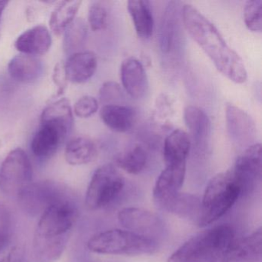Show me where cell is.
Masks as SVG:
<instances>
[{"mask_svg":"<svg viewBox=\"0 0 262 262\" xmlns=\"http://www.w3.org/2000/svg\"><path fill=\"white\" fill-rule=\"evenodd\" d=\"M182 19L191 37L223 76L234 83L246 82L248 73L243 60L227 44L212 23L191 4L182 7Z\"/></svg>","mask_w":262,"mask_h":262,"instance_id":"obj_1","label":"cell"},{"mask_svg":"<svg viewBox=\"0 0 262 262\" xmlns=\"http://www.w3.org/2000/svg\"><path fill=\"white\" fill-rule=\"evenodd\" d=\"M76 217V207L65 199L44 210L35 236V248L40 257L56 260L62 254Z\"/></svg>","mask_w":262,"mask_h":262,"instance_id":"obj_2","label":"cell"},{"mask_svg":"<svg viewBox=\"0 0 262 262\" xmlns=\"http://www.w3.org/2000/svg\"><path fill=\"white\" fill-rule=\"evenodd\" d=\"M234 239L235 232L232 227H214L187 241L171 254L168 262H212L225 254Z\"/></svg>","mask_w":262,"mask_h":262,"instance_id":"obj_3","label":"cell"},{"mask_svg":"<svg viewBox=\"0 0 262 262\" xmlns=\"http://www.w3.org/2000/svg\"><path fill=\"white\" fill-rule=\"evenodd\" d=\"M241 194L242 190L231 169L216 174L208 182L201 199L202 208L197 225L204 228L219 220L231 209Z\"/></svg>","mask_w":262,"mask_h":262,"instance_id":"obj_4","label":"cell"},{"mask_svg":"<svg viewBox=\"0 0 262 262\" xmlns=\"http://www.w3.org/2000/svg\"><path fill=\"white\" fill-rule=\"evenodd\" d=\"M87 248L96 254L137 256L151 254L158 250L156 241L128 230L110 229L93 236Z\"/></svg>","mask_w":262,"mask_h":262,"instance_id":"obj_5","label":"cell"},{"mask_svg":"<svg viewBox=\"0 0 262 262\" xmlns=\"http://www.w3.org/2000/svg\"><path fill=\"white\" fill-rule=\"evenodd\" d=\"M125 185V179L115 165L99 167L92 177L85 194V205L92 210L101 209L110 205Z\"/></svg>","mask_w":262,"mask_h":262,"instance_id":"obj_6","label":"cell"},{"mask_svg":"<svg viewBox=\"0 0 262 262\" xmlns=\"http://www.w3.org/2000/svg\"><path fill=\"white\" fill-rule=\"evenodd\" d=\"M33 168L22 148L12 150L0 168V189L7 194L19 195L32 184Z\"/></svg>","mask_w":262,"mask_h":262,"instance_id":"obj_7","label":"cell"},{"mask_svg":"<svg viewBox=\"0 0 262 262\" xmlns=\"http://www.w3.org/2000/svg\"><path fill=\"white\" fill-rule=\"evenodd\" d=\"M242 194L251 191L261 177V145L255 143L247 148L231 168Z\"/></svg>","mask_w":262,"mask_h":262,"instance_id":"obj_8","label":"cell"},{"mask_svg":"<svg viewBox=\"0 0 262 262\" xmlns=\"http://www.w3.org/2000/svg\"><path fill=\"white\" fill-rule=\"evenodd\" d=\"M118 219L125 229L152 240L160 236L164 231L163 223L160 219L154 213L143 208H122L118 213Z\"/></svg>","mask_w":262,"mask_h":262,"instance_id":"obj_9","label":"cell"},{"mask_svg":"<svg viewBox=\"0 0 262 262\" xmlns=\"http://www.w3.org/2000/svg\"><path fill=\"white\" fill-rule=\"evenodd\" d=\"M225 116L228 134L236 145L248 148L256 143L255 123L246 112L228 103L225 107Z\"/></svg>","mask_w":262,"mask_h":262,"instance_id":"obj_10","label":"cell"},{"mask_svg":"<svg viewBox=\"0 0 262 262\" xmlns=\"http://www.w3.org/2000/svg\"><path fill=\"white\" fill-rule=\"evenodd\" d=\"M18 197L23 206L32 213L43 212L52 204L64 199L56 184L50 182L30 184Z\"/></svg>","mask_w":262,"mask_h":262,"instance_id":"obj_11","label":"cell"},{"mask_svg":"<svg viewBox=\"0 0 262 262\" xmlns=\"http://www.w3.org/2000/svg\"><path fill=\"white\" fill-rule=\"evenodd\" d=\"M179 2L168 3L164 12L159 33V47L161 51L168 55L176 50L179 43L180 23L182 19V9Z\"/></svg>","mask_w":262,"mask_h":262,"instance_id":"obj_12","label":"cell"},{"mask_svg":"<svg viewBox=\"0 0 262 262\" xmlns=\"http://www.w3.org/2000/svg\"><path fill=\"white\" fill-rule=\"evenodd\" d=\"M70 132L50 123H41L31 142V149L38 158L51 157L59 149Z\"/></svg>","mask_w":262,"mask_h":262,"instance_id":"obj_13","label":"cell"},{"mask_svg":"<svg viewBox=\"0 0 262 262\" xmlns=\"http://www.w3.org/2000/svg\"><path fill=\"white\" fill-rule=\"evenodd\" d=\"M186 163L167 165L156 181L153 190L155 200L159 205L180 192L185 181Z\"/></svg>","mask_w":262,"mask_h":262,"instance_id":"obj_14","label":"cell"},{"mask_svg":"<svg viewBox=\"0 0 262 262\" xmlns=\"http://www.w3.org/2000/svg\"><path fill=\"white\" fill-rule=\"evenodd\" d=\"M120 77L124 90L133 99H142L146 94L148 77L139 59L134 57L125 59L121 65Z\"/></svg>","mask_w":262,"mask_h":262,"instance_id":"obj_15","label":"cell"},{"mask_svg":"<svg viewBox=\"0 0 262 262\" xmlns=\"http://www.w3.org/2000/svg\"><path fill=\"white\" fill-rule=\"evenodd\" d=\"M261 229L242 238L234 239L225 253L228 262H260L261 260Z\"/></svg>","mask_w":262,"mask_h":262,"instance_id":"obj_16","label":"cell"},{"mask_svg":"<svg viewBox=\"0 0 262 262\" xmlns=\"http://www.w3.org/2000/svg\"><path fill=\"white\" fill-rule=\"evenodd\" d=\"M184 119L189 130L191 145L198 150L207 148L211 137V124L208 115L199 107L189 105L185 108Z\"/></svg>","mask_w":262,"mask_h":262,"instance_id":"obj_17","label":"cell"},{"mask_svg":"<svg viewBox=\"0 0 262 262\" xmlns=\"http://www.w3.org/2000/svg\"><path fill=\"white\" fill-rule=\"evenodd\" d=\"M52 37L45 26L39 25L23 33L15 42V48L22 54L41 56L51 48Z\"/></svg>","mask_w":262,"mask_h":262,"instance_id":"obj_18","label":"cell"},{"mask_svg":"<svg viewBox=\"0 0 262 262\" xmlns=\"http://www.w3.org/2000/svg\"><path fill=\"white\" fill-rule=\"evenodd\" d=\"M97 65V58L93 52H77L71 55L65 62L69 82L79 84L86 82L94 76Z\"/></svg>","mask_w":262,"mask_h":262,"instance_id":"obj_19","label":"cell"},{"mask_svg":"<svg viewBox=\"0 0 262 262\" xmlns=\"http://www.w3.org/2000/svg\"><path fill=\"white\" fill-rule=\"evenodd\" d=\"M100 117L105 125L116 133H126L133 128L136 120V113L127 105H103Z\"/></svg>","mask_w":262,"mask_h":262,"instance_id":"obj_20","label":"cell"},{"mask_svg":"<svg viewBox=\"0 0 262 262\" xmlns=\"http://www.w3.org/2000/svg\"><path fill=\"white\" fill-rule=\"evenodd\" d=\"M168 212L197 223L200 217L202 200L188 193L179 192L161 205Z\"/></svg>","mask_w":262,"mask_h":262,"instance_id":"obj_21","label":"cell"},{"mask_svg":"<svg viewBox=\"0 0 262 262\" xmlns=\"http://www.w3.org/2000/svg\"><path fill=\"white\" fill-rule=\"evenodd\" d=\"M191 148V139L186 132L176 129L171 132L164 143V159L167 165L186 163Z\"/></svg>","mask_w":262,"mask_h":262,"instance_id":"obj_22","label":"cell"},{"mask_svg":"<svg viewBox=\"0 0 262 262\" xmlns=\"http://www.w3.org/2000/svg\"><path fill=\"white\" fill-rule=\"evenodd\" d=\"M42 70V63L36 56L22 53L13 57L8 65L12 78L24 83H30L39 79Z\"/></svg>","mask_w":262,"mask_h":262,"instance_id":"obj_23","label":"cell"},{"mask_svg":"<svg viewBox=\"0 0 262 262\" xmlns=\"http://www.w3.org/2000/svg\"><path fill=\"white\" fill-rule=\"evenodd\" d=\"M127 8L138 36L141 39H149L154 30V18L150 2L145 0H130Z\"/></svg>","mask_w":262,"mask_h":262,"instance_id":"obj_24","label":"cell"},{"mask_svg":"<svg viewBox=\"0 0 262 262\" xmlns=\"http://www.w3.org/2000/svg\"><path fill=\"white\" fill-rule=\"evenodd\" d=\"M96 156L97 147L88 138H75L70 140L66 146V160L70 165H85L93 162Z\"/></svg>","mask_w":262,"mask_h":262,"instance_id":"obj_25","label":"cell"},{"mask_svg":"<svg viewBox=\"0 0 262 262\" xmlns=\"http://www.w3.org/2000/svg\"><path fill=\"white\" fill-rule=\"evenodd\" d=\"M41 123H51L71 131L73 114L68 99L62 98L47 107L41 115Z\"/></svg>","mask_w":262,"mask_h":262,"instance_id":"obj_26","label":"cell"},{"mask_svg":"<svg viewBox=\"0 0 262 262\" xmlns=\"http://www.w3.org/2000/svg\"><path fill=\"white\" fill-rule=\"evenodd\" d=\"M82 1H62L59 3L52 13L50 27L55 35L62 34L75 20Z\"/></svg>","mask_w":262,"mask_h":262,"instance_id":"obj_27","label":"cell"},{"mask_svg":"<svg viewBox=\"0 0 262 262\" xmlns=\"http://www.w3.org/2000/svg\"><path fill=\"white\" fill-rule=\"evenodd\" d=\"M116 166L125 172L138 174L143 171L147 163V153L141 145H136L118 155L115 159Z\"/></svg>","mask_w":262,"mask_h":262,"instance_id":"obj_28","label":"cell"},{"mask_svg":"<svg viewBox=\"0 0 262 262\" xmlns=\"http://www.w3.org/2000/svg\"><path fill=\"white\" fill-rule=\"evenodd\" d=\"M87 36V27L82 19L73 21L66 30L63 40V49L66 53L74 54L85 43Z\"/></svg>","mask_w":262,"mask_h":262,"instance_id":"obj_29","label":"cell"},{"mask_svg":"<svg viewBox=\"0 0 262 262\" xmlns=\"http://www.w3.org/2000/svg\"><path fill=\"white\" fill-rule=\"evenodd\" d=\"M244 20H245V26L250 31L254 33H261V0L247 1L244 8Z\"/></svg>","mask_w":262,"mask_h":262,"instance_id":"obj_30","label":"cell"},{"mask_svg":"<svg viewBox=\"0 0 262 262\" xmlns=\"http://www.w3.org/2000/svg\"><path fill=\"white\" fill-rule=\"evenodd\" d=\"M13 220L8 207L0 203V252H2L11 239Z\"/></svg>","mask_w":262,"mask_h":262,"instance_id":"obj_31","label":"cell"},{"mask_svg":"<svg viewBox=\"0 0 262 262\" xmlns=\"http://www.w3.org/2000/svg\"><path fill=\"white\" fill-rule=\"evenodd\" d=\"M89 24L93 31L103 30L107 25L108 13L101 2H93L89 9Z\"/></svg>","mask_w":262,"mask_h":262,"instance_id":"obj_32","label":"cell"},{"mask_svg":"<svg viewBox=\"0 0 262 262\" xmlns=\"http://www.w3.org/2000/svg\"><path fill=\"white\" fill-rule=\"evenodd\" d=\"M99 96V101L103 105H115V102L123 98V93L117 82L108 81L101 87Z\"/></svg>","mask_w":262,"mask_h":262,"instance_id":"obj_33","label":"cell"},{"mask_svg":"<svg viewBox=\"0 0 262 262\" xmlns=\"http://www.w3.org/2000/svg\"><path fill=\"white\" fill-rule=\"evenodd\" d=\"M99 110V102L96 98L90 96L81 97L74 105V113L78 117H91Z\"/></svg>","mask_w":262,"mask_h":262,"instance_id":"obj_34","label":"cell"},{"mask_svg":"<svg viewBox=\"0 0 262 262\" xmlns=\"http://www.w3.org/2000/svg\"><path fill=\"white\" fill-rule=\"evenodd\" d=\"M53 82L57 86V95L59 96L66 91L68 85L69 79L66 71L65 62H59L56 64L53 70Z\"/></svg>","mask_w":262,"mask_h":262,"instance_id":"obj_35","label":"cell"},{"mask_svg":"<svg viewBox=\"0 0 262 262\" xmlns=\"http://www.w3.org/2000/svg\"><path fill=\"white\" fill-rule=\"evenodd\" d=\"M23 251L20 247H14L0 262H21Z\"/></svg>","mask_w":262,"mask_h":262,"instance_id":"obj_36","label":"cell"},{"mask_svg":"<svg viewBox=\"0 0 262 262\" xmlns=\"http://www.w3.org/2000/svg\"><path fill=\"white\" fill-rule=\"evenodd\" d=\"M8 4V1H0V21H1L3 14H4V10H6Z\"/></svg>","mask_w":262,"mask_h":262,"instance_id":"obj_37","label":"cell"},{"mask_svg":"<svg viewBox=\"0 0 262 262\" xmlns=\"http://www.w3.org/2000/svg\"><path fill=\"white\" fill-rule=\"evenodd\" d=\"M212 262H228V260H227L225 254H223V255L219 256V257H217V258L214 259V260H213Z\"/></svg>","mask_w":262,"mask_h":262,"instance_id":"obj_38","label":"cell"}]
</instances>
